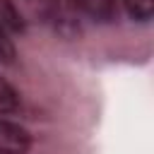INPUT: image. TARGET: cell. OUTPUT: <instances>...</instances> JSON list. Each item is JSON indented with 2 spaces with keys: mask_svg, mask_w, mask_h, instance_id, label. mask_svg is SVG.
<instances>
[{
  "mask_svg": "<svg viewBox=\"0 0 154 154\" xmlns=\"http://www.w3.org/2000/svg\"><path fill=\"white\" fill-rule=\"evenodd\" d=\"M29 144L31 135L22 125L0 118V154H24Z\"/></svg>",
  "mask_w": 154,
  "mask_h": 154,
  "instance_id": "cell-1",
  "label": "cell"
},
{
  "mask_svg": "<svg viewBox=\"0 0 154 154\" xmlns=\"http://www.w3.org/2000/svg\"><path fill=\"white\" fill-rule=\"evenodd\" d=\"M75 5L96 22H111L116 17V0H75Z\"/></svg>",
  "mask_w": 154,
  "mask_h": 154,
  "instance_id": "cell-2",
  "label": "cell"
},
{
  "mask_svg": "<svg viewBox=\"0 0 154 154\" xmlns=\"http://www.w3.org/2000/svg\"><path fill=\"white\" fill-rule=\"evenodd\" d=\"M17 5L26 17H51L58 10L60 0H17Z\"/></svg>",
  "mask_w": 154,
  "mask_h": 154,
  "instance_id": "cell-3",
  "label": "cell"
},
{
  "mask_svg": "<svg viewBox=\"0 0 154 154\" xmlns=\"http://www.w3.org/2000/svg\"><path fill=\"white\" fill-rule=\"evenodd\" d=\"M123 2H125L128 12L140 22H147L154 14V0H123Z\"/></svg>",
  "mask_w": 154,
  "mask_h": 154,
  "instance_id": "cell-4",
  "label": "cell"
},
{
  "mask_svg": "<svg viewBox=\"0 0 154 154\" xmlns=\"http://www.w3.org/2000/svg\"><path fill=\"white\" fill-rule=\"evenodd\" d=\"M17 106H19V96H17V91L0 77V113H12Z\"/></svg>",
  "mask_w": 154,
  "mask_h": 154,
  "instance_id": "cell-5",
  "label": "cell"
},
{
  "mask_svg": "<svg viewBox=\"0 0 154 154\" xmlns=\"http://www.w3.org/2000/svg\"><path fill=\"white\" fill-rule=\"evenodd\" d=\"M12 60H14V46H12L10 36H7V31H5L2 24H0V63L10 65Z\"/></svg>",
  "mask_w": 154,
  "mask_h": 154,
  "instance_id": "cell-6",
  "label": "cell"
}]
</instances>
